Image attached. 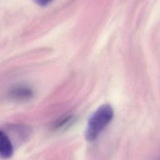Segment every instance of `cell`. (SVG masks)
Here are the masks:
<instances>
[{
  "instance_id": "6da1fadb",
  "label": "cell",
  "mask_w": 160,
  "mask_h": 160,
  "mask_svg": "<svg viewBox=\"0 0 160 160\" xmlns=\"http://www.w3.org/2000/svg\"><path fill=\"white\" fill-rule=\"evenodd\" d=\"M114 114V110L110 104H104L100 106L88 121L84 132L86 139L89 142L96 140L112 121Z\"/></svg>"
},
{
  "instance_id": "7a4b0ae2",
  "label": "cell",
  "mask_w": 160,
  "mask_h": 160,
  "mask_svg": "<svg viewBox=\"0 0 160 160\" xmlns=\"http://www.w3.org/2000/svg\"><path fill=\"white\" fill-rule=\"evenodd\" d=\"M9 98L16 101H24L31 99L34 96V91L26 84H18L11 88L8 92Z\"/></svg>"
},
{
  "instance_id": "3957f363",
  "label": "cell",
  "mask_w": 160,
  "mask_h": 160,
  "mask_svg": "<svg viewBox=\"0 0 160 160\" xmlns=\"http://www.w3.org/2000/svg\"><path fill=\"white\" fill-rule=\"evenodd\" d=\"M14 152L13 144L8 135L2 129L0 130V156L2 159L12 157Z\"/></svg>"
},
{
  "instance_id": "277c9868",
  "label": "cell",
  "mask_w": 160,
  "mask_h": 160,
  "mask_svg": "<svg viewBox=\"0 0 160 160\" xmlns=\"http://www.w3.org/2000/svg\"><path fill=\"white\" fill-rule=\"evenodd\" d=\"M73 117L72 116H65L62 119H61V120H59V121H58L54 126V128L55 129H59L61 128L62 127H64V126L67 125L68 124H69V122H71L72 121Z\"/></svg>"
},
{
  "instance_id": "5b68a950",
  "label": "cell",
  "mask_w": 160,
  "mask_h": 160,
  "mask_svg": "<svg viewBox=\"0 0 160 160\" xmlns=\"http://www.w3.org/2000/svg\"><path fill=\"white\" fill-rule=\"evenodd\" d=\"M37 5L39 6H46L51 4L54 0H32Z\"/></svg>"
}]
</instances>
